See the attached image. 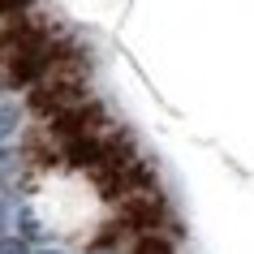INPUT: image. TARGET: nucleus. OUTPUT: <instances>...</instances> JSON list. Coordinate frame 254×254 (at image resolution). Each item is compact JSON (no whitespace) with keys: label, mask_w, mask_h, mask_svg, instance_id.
<instances>
[{"label":"nucleus","mask_w":254,"mask_h":254,"mask_svg":"<svg viewBox=\"0 0 254 254\" xmlns=\"http://www.w3.org/2000/svg\"><path fill=\"white\" fill-rule=\"evenodd\" d=\"M35 215L56 237H91L104 220V198L82 173H52L35 190Z\"/></svg>","instance_id":"obj_1"}]
</instances>
